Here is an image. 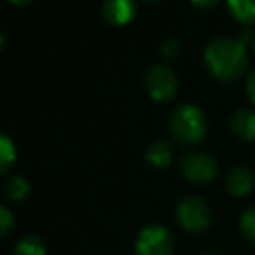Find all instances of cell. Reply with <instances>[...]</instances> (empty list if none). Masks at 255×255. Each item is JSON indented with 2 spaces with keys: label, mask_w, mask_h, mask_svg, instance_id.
I'll return each instance as SVG.
<instances>
[{
  "label": "cell",
  "mask_w": 255,
  "mask_h": 255,
  "mask_svg": "<svg viewBox=\"0 0 255 255\" xmlns=\"http://www.w3.org/2000/svg\"><path fill=\"white\" fill-rule=\"evenodd\" d=\"M203 59L208 71L219 82H235L249 64L245 44L231 37H215L207 44Z\"/></svg>",
  "instance_id": "6da1fadb"
},
{
  "label": "cell",
  "mask_w": 255,
  "mask_h": 255,
  "mask_svg": "<svg viewBox=\"0 0 255 255\" xmlns=\"http://www.w3.org/2000/svg\"><path fill=\"white\" fill-rule=\"evenodd\" d=\"M170 135L179 146L191 148L198 144L207 135V118L203 111L195 104H181L172 111L168 118Z\"/></svg>",
  "instance_id": "7a4b0ae2"
},
{
  "label": "cell",
  "mask_w": 255,
  "mask_h": 255,
  "mask_svg": "<svg viewBox=\"0 0 255 255\" xmlns=\"http://www.w3.org/2000/svg\"><path fill=\"white\" fill-rule=\"evenodd\" d=\"M175 217L184 231L188 233H202L208 229L212 222V210L205 200L198 196H184L177 203L175 208Z\"/></svg>",
  "instance_id": "3957f363"
},
{
  "label": "cell",
  "mask_w": 255,
  "mask_h": 255,
  "mask_svg": "<svg viewBox=\"0 0 255 255\" xmlns=\"http://www.w3.org/2000/svg\"><path fill=\"white\" fill-rule=\"evenodd\" d=\"M144 87L149 98L158 103H168L175 98L179 82L175 73L165 64H153L146 70Z\"/></svg>",
  "instance_id": "277c9868"
},
{
  "label": "cell",
  "mask_w": 255,
  "mask_h": 255,
  "mask_svg": "<svg viewBox=\"0 0 255 255\" xmlns=\"http://www.w3.org/2000/svg\"><path fill=\"white\" fill-rule=\"evenodd\" d=\"M137 255H172L174 254V236L165 226H146L135 240Z\"/></svg>",
  "instance_id": "5b68a950"
},
{
  "label": "cell",
  "mask_w": 255,
  "mask_h": 255,
  "mask_svg": "<svg viewBox=\"0 0 255 255\" xmlns=\"http://www.w3.org/2000/svg\"><path fill=\"white\" fill-rule=\"evenodd\" d=\"M181 172L188 181L196 184H207L219 174L217 161L207 153H188L181 160Z\"/></svg>",
  "instance_id": "8992f818"
},
{
  "label": "cell",
  "mask_w": 255,
  "mask_h": 255,
  "mask_svg": "<svg viewBox=\"0 0 255 255\" xmlns=\"http://www.w3.org/2000/svg\"><path fill=\"white\" fill-rule=\"evenodd\" d=\"M135 0H104L103 16L110 24L122 26L127 24L135 14Z\"/></svg>",
  "instance_id": "52a82bcc"
},
{
  "label": "cell",
  "mask_w": 255,
  "mask_h": 255,
  "mask_svg": "<svg viewBox=\"0 0 255 255\" xmlns=\"http://www.w3.org/2000/svg\"><path fill=\"white\" fill-rule=\"evenodd\" d=\"M255 186V174L252 168L245 167H235L226 177V189L233 196H247Z\"/></svg>",
  "instance_id": "ba28073f"
},
{
  "label": "cell",
  "mask_w": 255,
  "mask_h": 255,
  "mask_svg": "<svg viewBox=\"0 0 255 255\" xmlns=\"http://www.w3.org/2000/svg\"><path fill=\"white\" fill-rule=\"evenodd\" d=\"M229 127L233 134L243 141H255V111L238 110L229 118Z\"/></svg>",
  "instance_id": "9c48e42d"
},
{
  "label": "cell",
  "mask_w": 255,
  "mask_h": 255,
  "mask_svg": "<svg viewBox=\"0 0 255 255\" xmlns=\"http://www.w3.org/2000/svg\"><path fill=\"white\" fill-rule=\"evenodd\" d=\"M146 160L156 168H165L174 160V146L168 141H154L146 149Z\"/></svg>",
  "instance_id": "30bf717a"
},
{
  "label": "cell",
  "mask_w": 255,
  "mask_h": 255,
  "mask_svg": "<svg viewBox=\"0 0 255 255\" xmlns=\"http://www.w3.org/2000/svg\"><path fill=\"white\" fill-rule=\"evenodd\" d=\"M233 19L240 24H255V0H226Z\"/></svg>",
  "instance_id": "8fae6325"
},
{
  "label": "cell",
  "mask_w": 255,
  "mask_h": 255,
  "mask_svg": "<svg viewBox=\"0 0 255 255\" xmlns=\"http://www.w3.org/2000/svg\"><path fill=\"white\" fill-rule=\"evenodd\" d=\"M14 255H47V249L42 238L38 236H26L14 249Z\"/></svg>",
  "instance_id": "7c38bea8"
},
{
  "label": "cell",
  "mask_w": 255,
  "mask_h": 255,
  "mask_svg": "<svg viewBox=\"0 0 255 255\" xmlns=\"http://www.w3.org/2000/svg\"><path fill=\"white\" fill-rule=\"evenodd\" d=\"M16 161V148L7 135L0 134V175H3Z\"/></svg>",
  "instance_id": "4fadbf2b"
},
{
  "label": "cell",
  "mask_w": 255,
  "mask_h": 255,
  "mask_svg": "<svg viewBox=\"0 0 255 255\" xmlns=\"http://www.w3.org/2000/svg\"><path fill=\"white\" fill-rule=\"evenodd\" d=\"M30 184L26 179L23 177H10L5 182V193L9 198H12L14 202H23L30 196Z\"/></svg>",
  "instance_id": "5bb4252c"
},
{
  "label": "cell",
  "mask_w": 255,
  "mask_h": 255,
  "mask_svg": "<svg viewBox=\"0 0 255 255\" xmlns=\"http://www.w3.org/2000/svg\"><path fill=\"white\" fill-rule=\"evenodd\" d=\"M240 229H242L243 236L255 245V207L249 208L242 215V219H240Z\"/></svg>",
  "instance_id": "9a60e30c"
},
{
  "label": "cell",
  "mask_w": 255,
  "mask_h": 255,
  "mask_svg": "<svg viewBox=\"0 0 255 255\" xmlns=\"http://www.w3.org/2000/svg\"><path fill=\"white\" fill-rule=\"evenodd\" d=\"M160 51L165 59H175V57L179 56V51H181V44H179V40H175V38H167V40L161 44Z\"/></svg>",
  "instance_id": "2e32d148"
},
{
  "label": "cell",
  "mask_w": 255,
  "mask_h": 255,
  "mask_svg": "<svg viewBox=\"0 0 255 255\" xmlns=\"http://www.w3.org/2000/svg\"><path fill=\"white\" fill-rule=\"evenodd\" d=\"M14 228V217L5 207L0 205V236H5L12 231Z\"/></svg>",
  "instance_id": "e0dca14e"
},
{
  "label": "cell",
  "mask_w": 255,
  "mask_h": 255,
  "mask_svg": "<svg viewBox=\"0 0 255 255\" xmlns=\"http://www.w3.org/2000/svg\"><path fill=\"white\" fill-rule=\"evenodd\" d=\"M245 91H247V96H249V99L255 104V70L250 71V75L247 77Z\"/></svg>",
  "instance_id": "ac0fdd59"
},
{
  "label": "cell",
  "mask_w": 255,
  "mask_h": 255,
  "mask_svg": "<svg viewBox=\"0 0 255 255\" xmlns=\"http://www.w3.org/2000/svg\"><path fill=\"white\" fill-rule=\"evenodd\" d=\"M191 2H193V5L198 7V9L207 10V9H212L219 0H191Z\"/></svg>",
  "instance_id": "d6986e66"
},
{
  "label": "cell",
  "mask_w": 255,
  "mask_h": 255,
  "mask_svg": "<svg viewBox=\"0 0 255 255\" xmlns=\"http://www.w3.org/2000/svg\"><path fill=\"white\" fill-rule=\"evenodd\" d=\"M14 3H28V2H31V0H12Z\"/></svg>",
  "instance_id": "ffe728a7"
},
{
  "label": "cell",
  "mask_w": 255,
  "mask_h": 255,
  "mask_svg": "<svg viewBox=\"0 0 255 255\" xmlns=\"http://www.w3.org/2000/svg\"><path fill=\"white\" fill-rule=\"evenodd\" d=\"M2 47H3V35L0 33V49H2Z\"/></svg>",
  "instance_id": "44dd1931"
},
{
  "label": "cell",
  "mask_w": 255,
  "mask_h": 255,
  "mask_svg": "<svg viewBox=\"0 0 255 255\" xmlns=\"http://www.w3.org/2000/svg\"><path fill=\"white\" fill-rule=\"evenodd\" d=\"M202 255H217V254H212V252H205V254H202Z\"/></svg>",
  "instance_id": "7402d4cb"
},
{
  "label": "cell",
  "mask_w": 255,
  "mask_h": 255,
  "mask_svg": "<svg viewBox=\"0 0 255 255\" xmlns=\"http://www.w3.org/2000/svg\"><path fill=\"white\" fill-rule=\"evenodd\" d=\"M252 49H254V54H255V38H254V42H252Z\"/></svg>",
  "instance_id": "603a6c76"
},
{
  "label": "cell",
  "mask_w": 255,
  "mask_h": 255,
  "mask_svg": "<svg viewBox=\"0 0 255 255\" xmlns=\"http://www.w3.org/2000/svg\"><path fill=\"white\" fill-rule=\"evenodd\" d=\"M146 2H149V3H154V2H158V0H146Z\"/></svg>",
  "instance_id": "cb8c5ba5"
}]
</instances>
